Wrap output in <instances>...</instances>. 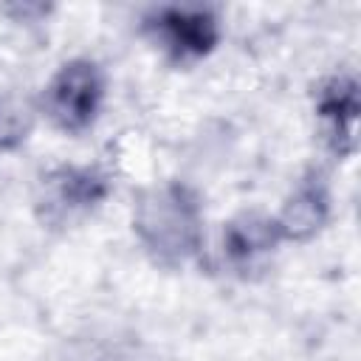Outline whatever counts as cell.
I'll list each match as a JSON object with an SVG mask.
<instances>
[{
  "label": "cell",
  "mask_w": 361,
  "mask_h": 361,
  "mask_svg": "<svg viewBox=\"0 0 361 361\" xmlns=\"http://www.w3.org/2000/svg\"><path fill=\"white\" fill-rule=\"evenodd\" d=\"M133 231L155 265H186L200 251L203 237L197 192L183 180H164L144 189L133 209Z\"/></svg>",
  "instance_id": "6da1fadb"
},
{
  "label": "cell",
  "mask_w": 361,
  "mask_h": 361,
  "mask_svg": "<svg viewBox=\"0 0 361 361\" xmlns=\"http://www.w3.org/2000/svg\"><path fill=\"white\" fill-rule=\"evenodd\" d=\"M110 175L99 166L62 164L48 169L34 195V212L42 226L65 228L87 217L110 195Z\"/></svg>",
  "instance_id": "7a4b0ae2"
},
{
  "label": "cell",
  "mask_w": 361,
  "mask_h": 361,
  "mask_svg": "<svg viewBox=\"0 0 361 361\" xmlns=\"http://www.w3.org/2000/svg\"><path fill=\"white\" fill-rule=\"evenodd\" d=\"M104 102V73L93 59L76 56L56 68L42 93V107L62 133H85Z\"/></svg>",
  "instance_id": "3957f363"
},
{
  "label": "cell",
  "mask_w": 361,
  "mask_h": 361,
  "mask_svg": "<svg viewBox=\"0 0 361 361\" xmlns=\"http://www.w3.org/2000/svg\"><path fill=\"white\" fill-rule=\"evenodd\" d=\"M144 31L172 62H197L220 42V17L206 6H158L144 17Z\"/></svg>",
  "instance_id": "277c9868"
},
{
  "label": "cell",
  "mask_w": 361,
  "mask_h": 361,
  "mask_svg": "<svg viewBox=\"0 0 361 361\" xmlns=\"http://www.w3.org/2000/svg\"><path fill=\"white\" fill-rule=\"evenodd\" d=\"M358 113L361 102L353 73H333L316 87V116L322 118L327 144L338 158H350L355 152Z\"/></svg>",
  "instance_id": "5b68a950"
},
{
  "label": "cell",
  "mask_w": 361,
  "mask_h": 361,
  "mask_svg": "<svg viewBox=\"0 0 361 361\" xmlns=\"http://www.w3.org/2000/svg\"><path fill=\"white\" fill-rule=\"evenodd\" d=\"M330 217V189L322 172H307L293 192L285 197L276 220V228L282 234V240H310L316 231H322V226Z\"/></svg>",
  "instance_id": "8992f818"
},
{
  "label": "cell",
  "mask_w": 361,
  "mask_h": 361,
  "mask_svg": "<svg viewBox=\"0 0 361 361\" xmlns=\"http://www.w3.org/2000/svg\"><path fill=\"white\" fill-rule=\"evenodd\" d=\"M279 243L276 220L262 212H240L223 226V257L234 271H254Z\"/></svg>",
  "instance_id": "52a82bcc"
},
{
  "label": "cell",
  "mask_w": 361,
  "mask_h": 361,
  "mask_svg": "<svg viewBox=\"0 0 361 361\" xmlns=\"http://www.w3.org/2000/svg\"><path fill=\"white\" fill-rule=\"evenodd\" d=\"M34 130V107L20 96H0V152L17 149Z\"/></svg>",
  "instance_id": "ba28073f"
}]
</instances>
